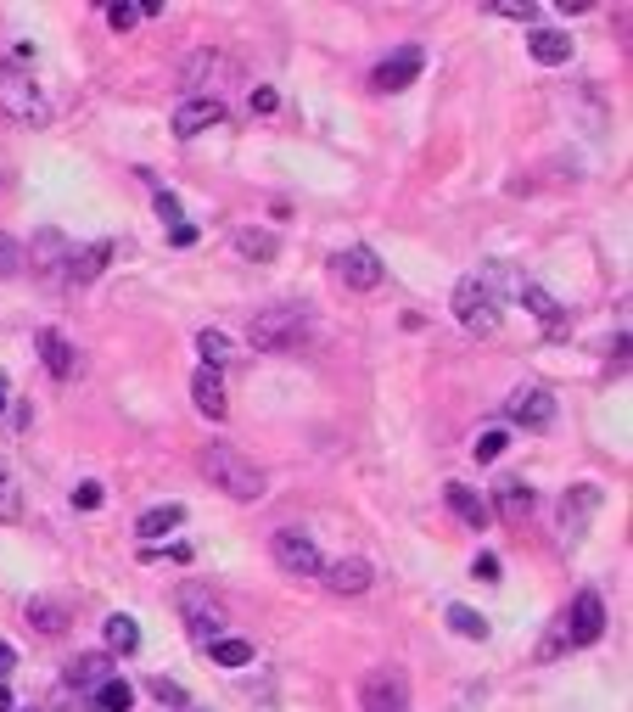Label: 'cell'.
I'll return each instance as SVG.
<instances>
[{"label":"cell","instance_id":"cell-20","mask_svg":"<svg viewBox=\"0 0 633 712\" xmlns=\"http://www.w3.org/2000/svg\"><path fill=\"white\" fill-rule=\"evenodd\" d=\"M527 51H533V62H544V68H561L566 57H572V40L555 29H533L527 34Z\"/></svg>","mask_w":633,"mask_h":712},{"label":"cell","instance_id":"cell-37","mask_svg":"<svg viewBox=\"0 0 633 712\" xmlns=\"http://www.w3.org/2000/svg\"><path fill=\"white\" fill-rule=\"evenodd\" d=\"M101 499H107V494H101V483H79V488H73V505H79V511H101Z\"/></svg>","mask_w":633,"mask_h":712},{"label":"cell","instance_id":"cell-6","mask_svg":"<svg viewBox=\"0 0 633 712\" xmlns=\"http://www.w3.org/2000/svg\"><path fill=\"white\" fill-rule=\"evenodd\" d=\"M269 556H275V567L292 572V578H320L325 561H320V544L309 539V533H297V527H281L275 539H269Z\"/></svg>","mask_w":633,"mask_h":712},{"label":"cell","instance_id":"cell-39","mask_svg":"<svg viewBox=\"0 0 633 712\" xmlns=\"http://www.w3.org/2000/svg\"><path fill=\"white\" fill-rule=\"evenodd\" d=\"M471 572H477L482 584H499V556H488V550H482V556H477V567H471Z\"/></svg>","mask_w":633,"mask_h":712},{"label":"cell","instance_id":"cell-46","mask_svg":"<svg viewBox=\"0 0 633 712\" xmlns=\"http://www.w3.org/2000/svg\"><path fill=\"white\" fill-rule=\"evenodd\" d=\"M0 410H6V376H0Z\"/></svg>","mask_w":633,"mask_h":712},{"label":"cell","instance_id":"cell-7","mask_svg":"<svg viewBox=\"0 0 633 712\" xmlns=\"http://www.w3.org/2000/svg\"><path fill=\"white\" fill-rule=\"evenodd\" d=\"M359 712H409V679L398 668H376L359 684Z\"/></svg>","mask_w":633,"mask_h":712},{"label":"cell","instance_id":"cell-42","mask_svg":"<svg viewBox=\"0 0 633 712\" xmlns=\"http://www.w3.org/2000/svg\"><path fill=\"white\" fill-rule=\"evenodd\" d=\"M157 214H163V219H174V225H180V197H174V191H157Z\"/></svg>","mask_w":633,"mask_h":712},{"label":"cell","instance_id":"cell-43","mask_svg":"<svg viewBox=\"0 0 633 712\" xmlns=\"http://www.w3.org/2000/svg\"><path fill=\"white\" fill-rule=\"evenodd\" d=\"M174 247H197V225H185V219H180V225H174Z\"/></svg>","mask_w":633,"mask_h":712},{"label":"cell","instance_id":"cell-14","mask_svg":"<svg viewBox=\"0 0 633 712\" xmlns=\"http://www.w3.org/2000/svg\"><path fill=\"white\" fill-rule=\"evenodd\" d=\"M34 348H40V359H45V371L57 376V382H68L73 371H79V348H73L68 337H62L57 326H45L40 337H34Z\"/></svg>","mask_w":633,"mask_h":712},{"label":"cell","instance_id":"cell-10","mask_svg":"<svg viewBox=\"0 0 633 712\" xmlns=\"http://www.w3.org/2000/svg\"><path fill=\"white\" fill-rule=\"evenodd\" d=\"M561 623H566V634H572V645H594V640L605 634V600L594 595V589H583Z\"/></svg>","mask_w":633,"mask_h":712},{"label":"cell","instance_id":"cell-3","mask_svg":"<svg viewBox=\"0 0 633 712\" xmlns=\"http://www.w3.org/2000/svg\"><path fill=\"white\" fill-rule=\"evenodd\" d=\"M449 309H454V320H460L465 331H477V337L499 331V292H493V275H460Z\"/></svg>","mask_w":633,"mask_h":712},{"label":"cell","instance_id":"cell-9","mask_svg":"<svg viewBox=\"0 0 633 712\" xmlns=\"http://www.w3.org/2000/svg\"><path fill=\"white\" fill-rule=\"evenodd\" d=\"M421 68H426V51H421V45H398L393 57H381V68L370 73V85L393 96V90H409V85H415V79H421Z\"/></svg>","mask_w":633,"mask_h":712},{"label":"cell","instance_id":"cell-29","mask_svg":"<svg viewBox=\"0 0 633 712\" xmlns=\"http://www.w3.org/2000/svg\"><path fill=\"white\" fill-rule=\"evenodd\" d=\"M521 303H527V309H533L538 320H544V326H561V320H566V309H561V303L549 298L544 286H533V281H521Z\"/></svg>","mask_w":633,"mask_h":712},{"label":"cell","instance_id":"cell-25","mask_svg":"<svg viewBox=\"0 0 633 712\" xmlns=\"http://www.w3.org/2000/svg\"><path fill=\"white\" fill-rule=\"evenodd\" d=\"M219 68H225L219 51H191V57H185V85H197V96H208V85L219 79Z\"/></svg>","mask_w":633,"mask_h":712},{"label":"cell","instance_id":"cell-17","mask_svg":"<svg viewBox=\"0 0 633 712\" xmlns=\"http://www.w3.org/2000/svg\"><path fill=\"white\" fill-rule=\"evenodd\" d=\"M443 499H449V511L454 516H460V522L465 527H477V533H482V527H488V499H482L477 494V488H465V483H449V488H443Z\"/></svg>","mask_w":633,"mask_h":712},{"label":"cell","instance_id":"cell-27","mask_svg":"<svg viewBox=\"0 0 633 712\" xmlns=\"http://www.w3.org/2000/svg\"><path fill=\"white\" fill-rule=\"evenodd\" d=\"M107 651H118V656L141 651V628H135V617H129V612L107 617Z\"/></svg>","mask_w":633,"mask_h":712},{"label":"cell","instance_id":"cell-41","mask_svg":"<svg viewBox=\"0 0 633 712\" xmlns=\"http://www.w3.org/2000/svg\"><path fill=\"white\" fill-rule=\"evenodd\" d=\"M566 645H572V634H566V623H555V628H549V640H544V656L566 651Z\"/></svg>","mask_w":633,"mask_h":712},{"label":"cell","instance_id":"cell-1","mask_svg":"<svg viewBox=\"0 0 633 712\" xmlns=\"http://www.w3.org/2000/svg\"><path fill=\"white\" fill-rule=\"evenodd\" d=\"M202 471L213 488H225L230 499H264V471L241 455L236 443H208L202 449Z\"/></svg>","mask_w":633,"mask_h":712},{"label":"cell","instance_id":"cell-23","mask_svg":"<svg viewBox=\"0 0 633 712\" xmlns=\"http://www.w3.org/2000/svg\"><path fill=\"white\" fill-rule=\"evenodd\" d=\"M236 253L241 258H253V264H269V258L281 253V236H275V230H236Z\"/></svg>","mask_w":633,"mask_h":712},{"label":"cell","instance_id":"cell-44","mask_svg":"<svg viewBox=\"0 0 633 712\" xmlns=\"http://www.w3.org/2000/svg\"><path fill=\"white\" fill-rule=\"evenodd\" d=\"M17 668V651H12V645H6V640H0V679H6V673H12Z\"/></svg>","mask_w":633,"mask_h":712},{"label":"cell","instance_id":"cell-19","mask_svg":"<svg viewBox=\"0 0 633 712\" xmlns=\"http://www.w3.org/2000/svg\"><path fill=\"white\" fill-rule=\"evenodd\" d=\"M493 511L505 516V522H521V516L533 511V488L516 483V477H505V483L493 488Z\"/></svg>","mask_w":633,"mask_h":712},{"label":"cell","instance_id":"cell-45","mask_svg":"<svg viewBox=\"0 0 633 712\" xmlns=\"http://www.w3.org/2000/svg\"><path fill=\"white\" fill-rule=\"evenodd\" d=\"M0 712H12V690L6 684H0Z\"/></svg>","mask_w":633,"mask_h":712},{"label":"cell","instance_id":"cell-15","mask_svg":"<svg viewBox=\"0 0 633 712\" xmlns=\"http://www.w3.org/2000/svg\"><path fill=\"white\" fill-rule=\"evenodd\" d=\"M370 578H376V572H370L365 556H348V561H331V567H325V589H331V595H365Z\"/></svg>","mask_w":633,"mask_h":712},{"label":"cell","instance_id":"cell-21","mask_svg":"<svg viewBox=\"0 0 633 712\" xmlns=\"http://www.w3.org/2000/svg\"><path fill=\"white\" fill-rule=\"evenodd\" d=\"M23 617H29V623L40 628V634H62V628L73 623L68 606H62V600H45V595H34V600H29V612H23Z\"/></svg>","mask_w":633,"mask_h":712},{"label":"cell","instance_id":"cell-12","mask_svg":"<svg viewBox=\"0 0 633 712\" xmlns=\"http://www.w3.org/2000/svg\"><path fill=\"white\" fill-rule=\"evenodd\" d=\"M225 124V101L219 96H185L180 107H174V135L180 141H191V135H202V129Z\"/></svg>","mask_w":633,"mask_h":712},{"label":"cell","instance_id":"cell-38","mask_svg":"<svg viewBox=\"0 0 633 712\" xmlns=\"http://www.w3.org/2000/svg\"><path fill=\"white\" fill-rule=\"evenodd\" d=\"M499 17H516V23H538V6L533 0H521V6H493Z\"/></svg>","mask_w":633,"mask_h":712},{"label":"cell","instance_id":"cell-35","mask_svg":"<svg viewBox=\"0 0 633 712\" xmlns=\"http://www.w3.org/2000/svg\"><path fill=\"white\" fill-rule=\"evenodd\" d=\"M505 449H510V438H505V432H482V438L471 443V455H477V460H499Z\"/></svg>","mask_w":633,"mask_h":712},{"label":"cell","instance_id":"cell-30","mask_svg":"<svg viewBox=\"0 0 633 712\" xmlns=\"http://www.w3.org/2000/svg\"><path fill=\"white\" fill-rule=\"evenodd\" d=\"M23 516V488H17V471L0 460V522H17Z\"/></svg>","mask_w":633,"mask_h":712},{"label":"cell","instance_id":"cell-4","mask_svg":"<svg viewBox=\"0 0 633 712\" xmlns=\"http://www.w3.org/2000/svg\"><path fill=\"white\" fill-rule=\"evenodd\" d=\"M0 113L12 118V124H51V101L40 96V85H34L23 68H12V62H0Z\"/></svg>","mask_w":633,"mask_h":712},{"label":"cell","instance_id":"cell-26","mask_svg":"<svg viewBox=\"0 0 633 712\" xmlns=\"http://www.w3.org/2000/svg\"><path fill=\"white\" fill-rule=\"evenodd\" d=\"M197 354H202V365H208V371H225L230 359H236V348H230V337H225V331L202 326V331H197Z\"/></svg>","mask_w":633,"mask_h":712},{"label":"cell","instance_id":"cell-28","mask_svg":"<svg viewBox=\"0 0 633 712\" xmlns=\"http://www.w3.org/2000/svg\"><path fill=\"white\" fill-rule=\"evenodd\" d=\"M101 679H113V662H107V656H79V662L68 668V684H73V690H96Z\"/></svg>","mask_w":633,"mask_h":712},{"label":"cell","instance_id":"cell-40","mask_svg":"<svg viewBox=\"0 0 633 712\" xmlns=\"http://www.w3.org/2000/svg\"><path fill=\"white\" fill-rule=\"evenodd\" d=\"M275 107H281V96H275L269 85H258L253 90V113H275Z\"/></svg>","mask_w":633,"mask_h":712},{"label":"cell","instance_id":"cell-8","mask_svg":"<svg viewBox=\"0 0 633 712\" xmlns=\"http://www.w3.org/2000/svg\"><path fill=\"white\" fill-rule=\"evenodd\" d=\"M600 505H605V494H600L594 483H572V488H566V494H561V539H566V544L583 539Z\"/></svg>","mask_w":633,"mask_h":712},{"label":"cell","instance_id":"cell-18","mask_svg":"<svg viewBox=\"0 0 633 712\" xmlns=\"http://www.w3.org/2000/svg\"><path fill=\"white\" fill-rule=\"evenodd\" d=\"M107 258H113V242H90V247H79V253H68L62 275H68V281H96V275L107 270Z\"/></svg>","mask_w":633,"mask_h":712},{"label":"cell","instance_id":"cell-2","mask_svg":"<svg viewBox=\"0 0 633 712\" xmlns=\"http://www.w3.org/2000/svg\"><path fill=\"white\" fill-rule=\"evenodd\" d=\"M297 342H309V309L303 303H269L253 314V348L258 354H286Z\"/></svg>","mask_w":633,"mask_h":712},{"label":"cell","instance_id":"cell-16","mask_svg":"<svg viewBox=\"0 0 633 712\" xmlns=\"http://www.w3.org/2000/svg\"><path fill=\"white\" fill-rule=\"evenodd\" d=\"M191 399H197V410L208 415V421H225V415H230L225 376H219V371H208V365H202V371L191 376Z\"/></svg>","mask_w":633,"mask_h":712},{"label":"cell","instance_id":"cell-22","mask_svg":"<svg viewBox=\"0 0 633 712\" xmlns=\"http://www.w3.org/2000/svg\"><path fill=\"white\" fill-rule=\"evenodd\" d=\"M129 707H135V690H129L118 673H113V679H101L96 690H90V712H129Z\"/></svg>","mask_w":633,"mask_h":712},{"label":"cell","instance_id":"cell-24","mask_svg":"<svg viewBox=\"0 0 633 712\" xmlns=\"http://www.w3.org/2000/svg\"><path fill=\"white\" fill-rule=\"evenodd\" d=\"M180 522H185V505H152V511H146L141 522H135V533H141V539L152 544V539H163V533H174Z\"/></svg>","mask_w":633,"mask_h":712},{"label":"cell","instance_id":"cell-36","mask_svg":"<svg viewBox=\"0 0 633 712\" xmlns=\"http://www.w3.org/2000/svg\"><path fill=\"white\" fill-rule=\"evenodd\" d=\"M107 23H113V29H135V23H141L135 0H118V6H107Z\"/></svg>","mask_w":633,"mask_h":712},{"label":"cell","instance_id":"cell-11","mask_svg":"<svg viewBox=\"0 0 633 712\" xmlns=\"http://www.w3.org/2000/svg\"><path fill=\"white\" fill-rule=\"evenodd\" d=\"M331 264H337V281L353 286V292H376L381 275H387V270H381V258L370 253V247H348V253H337Z\"/></svg>","mask_w":633,"mask_h":712},{"label":"cell","instance_id":"cell-32","mask_svg":"<svg viewBox=\"0 0 633 712\" xmlns=\"http://www.w3.org/2000/svg\"><path fill=\"white\" fill-rule=\"evenodd\" d=\"M208 651H213V662H219V668H247V662H253V645L230 640V634H225V640H213Z\"/></svg>","mask_w":633,"mask_h":712},{"label":"cell","instance_id":"cell-5","mask_svg":"<svg viewBox=\"0 0 633 712\" xmlns=\"http://www.w3.org/2000/svg\"><path fill=\"white\" fill-rule=\"evenodd\" d=\"M174 606H180L185 628H191V640L197 645H213V640H225V606L208 595L202 584H180V595H174Z\"/></svg>","mask_w":633,"mask_h":712},{"label":"cell","instance_id":"cell-34","mask_svg":"<svg viewBox=\"0 0 633 712\" xmlns=\"http://www.w3.org/2000/svg\"><path fill=\"white\" fill-rule=\"evenodd\" d=\"M23 264H29V253H23V242L0 230V275H17V270H23Z\"/></svg>","mask_w":633,"mask_h":712},{"label":"cell","instance_id":"cell-13","mask_svg":"<svg viewBox=\"0 0 633 712\" xmlns=\"http://www.w3.org/2000/svg\"><path fill=\"white\" fill-rule=\"evenodd\" d=\"M505 415L516 427H549V421H555V399H549L544 387H516L505 399Z\"/></svg>","mask_w":633,"mask_h":712},{"label":"cell","instance_id":"cell-31","mask_svg":"<svg viewBox=\"0 0 633 712\" xmlns=\"http://www.w3.org/2000/svg\"><path fill=\"white\" fill-rule=\"evenodd\" d=\"M449 628L460 640H488V617L471 612V606H449Z\"/></svg>","mask_w":633,"mask_h":712},{"label":"cell","instance_id":"cell-33","mask_svg":"<svg viewBox=\"0 0 633 712\" xmlns=\"http://www.w3.org/2000/svg\"><path fill=\"white\" fill-rule=\"evenodd\" d=\"M146 690H152V701H157V707H174V712H185V707H191V696H185V690H180L174 679H163V673H157V679H146Z\"/></svg>","mask_w":633,"mask_h":712}]
</instances>
